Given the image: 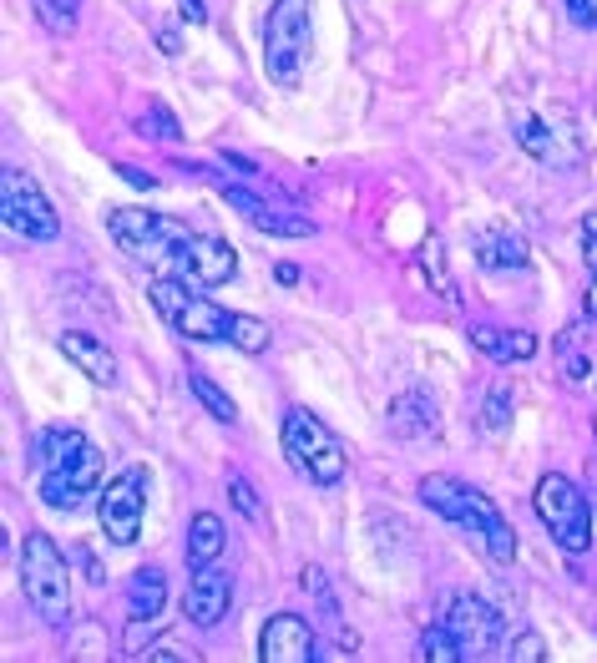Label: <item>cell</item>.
Segmentation results:
<instances>
[{"mask_svg": "<svg viewBox=\"0 0 597 663\" xmlns=\"http://www.w3.org/2000/svg\"><path fill=\"white\" fill-rule=\"evenodd\" d=\"M587 370H593V365H587L583 350H562V375H567V380H587Z\"/></svg>", "mask_w": 597, "mask_h": 663, "instance_id": "37", "label": "cell"}, {"mask_svg": "<svg viewBox=\"0 0 597 663\" xmlns=\"http://www.w3.org/2000/svg\"><path fill=\"white\" fill-rule=\"evenodd\" d=\"M567 11L577 26H597V0H567Z\"/></svg>", "mask_w": 597, "mask_h": 663, "instance_id": "38", "label": "cell"}, {"mask_svg": "<svg viewBox=\"0 0 597 663\" xmlns=\"http://www.w3.org/2000/svg\"><path fill=\"white\" fill-rule=\"evenodd\" d=\"M137 659H142V663H198V653L162 638V643H147V649H137Z\"/></svg>", "mask_w": 597, "mask_h": 663, "instance_id": "33", "label": "cell"}, {"mask_svg": "<svg viewBox=\"0 0 597 663\" xmlns=\"http://www.w3.org/2000/svg\"><path fill=\"white\" fill-rule=\"evenodd\" d=\"M187 385H193V396H198V405L213 415V421H223V425H233V421H239V405H233V400H228L223 390H218V385H213L203 370H193V375H187Z\"/></svg>", "mask_w": 597, "mask_h": 663, "instance_id": "27", "label": "cell"}, {"mask_svg": "<svg viewBox=\"0 0 597 663\" xmlns=\"http://www.w3.org/2000/svg\"><path fill=\"white\" fill-rule=\"evenodd\" d=\"M137 127H142L147 137H158V142H177V137H183V127H177V117H173V112H168V106H158V102L147 106V117L137 122Z\"/></svg>", "mask_w": 597, "mask_h": 663, "instance_id": "31", "label": "cell"}, {"mask_svg": "<svg viewBox=\"0 0 597 663\" xmlns=\"http://www.w3.org/2000/svg\"><path fill=\"white\" fill-rule=\"evenodd\" d=\"M223 547H228V531H223V522H218V512H198V517L187 522V562H193V568L218 562Z\"/></svg>", "mask_w": 597, "mask_h": 663, "instance_id": "23", "label": "cell"}, {"mask_svg": "<svg viewBox=\"0 0 597 663\" xmlns=\"http://www.w3.org/2000/svg\"><path fill=\"white\" fill-rule=\"evenodd\" d=\"M314 46V26H309V0H274V11L264 21V67L274 87H299L305 81V61Z\"/></svg>", "mask_w": 597, "mask_h": 663, "instance_id": "2", "label": "cell"}, {"mask_svg": "<svg viewBox=\"0 0 597 663\" xmlns=\"http://www.w3.org/2000/svg\"><path fill=\"white\" fill-rule=\"evenodd\" d=\"M421 268H425V284H430V294H436L440 305H461V289H456V279L446 274V243L430 233V239L421 243Z\"/></svg>", "mask_w": 597, "mask_h": 663, "instance_id": "25", "label": "cell"}, {"mask_svg": "<svg viewBox=\"0 0 597 663\" xmlns=\"http://www.w3.org/2000/svg\"><path fill=\"white\" fill-rule=\"evenodd\" d=\"M531 502H537V517H542V527L552 531V542L562 547V552H587V542H593V512H587V496L577 487H572V477H562V471H547L542 481H537V491H531Z\"/></svg>", "mask_w": 597, "mask_h": 663, "instance_id": "5", "label": "cell"}, {"mask_svg": "<svg viewBox=\"0 0 597 663\" xmlns=\"http://www.w3.org/2000/svg\"><path fill=\"white\" fill-rule=\"evenodd\" d=\"M421 653L430 663H451V659H461V649H456V638H451V628L440 624V628H430V633L421 638Z\"/></svg>", "mask_w": 597, "mask_h": 663, "instance_id": "32", "label": "cell"}, {"mask_svg": "<svg viewBox=\"0 0 597 663\" xmlns=\"http://www.w3.org/2000/svg\"><path fill=\"white\" fill-rule=\"evenodd\" d=\"M106 233L117 243L127 259L147 268H162V274H177L183 264V224L168 218V213H152V208H112L106 213Z\"/></svg>", "mask_w": 597, "mask_h": 663, "instance_id": "1", "label": "cell"}, {"mask_svg": "<svg viewBox=\"0 0 597 663\" xmlns=\"http://www.w3.org/2000/svg\"><path fill=\"white\" fill-rule=\"evenodd\" d=\"M390 431L400 441H436L440 436V415H436V400L425 390H400L390 400Z\"/></svg>", "mask_w": 597, "mask_h": 663, "instance_id": "15", "label": "cell"}, {"mask_svg": "<svg viewBox=\"0 0 597 663\" xmlns=\"http://www.w3.org/2000/svg\"><path fill=\"white\" fill-rule=\"evenodd\" d=\"M583 305H587V315L597 319V274H593V284H587V299H583Z\"/></svg>", "mask_w": 597, "mask_h": 663, "instance_id": "43", "label": "cell"}, {"mask_svg": "<svg viewBox=\"0 0 597 663\" xmlns=\"http://www.w3.org/2000/svg\"><path fill=\"white\" fill-rule=\"evenodd\" d=\"M162 608H168V572L162 568L133 572V583H127V618L133 624H152Z\"/></svg>", "mask_w": 597, "mask_h": 663, "instance_id": "20", "label": "cell"}, {"mask_svg": "<svg viewBox=\"0 0 597 663\" xmlns=\"http://www.w3.org/2000/svg\"><path fill=\"white\" fill-rule=\"evenodd\" d=\"M461 531H471V537L486 547V558L502 562V568L517 558V531H512V522H506L502 512H496L492 496H486V491H477V487H471V512H466Z\"/></svg>", "mask_w": 597, "mask_h": 663, "instance_id": "12", "label": "cell"}, {"mask_svg": "<svg viewBox=\"0 0 597 663\" xmlns=\"http://www.w3.org/2000/svg\"><path fill=\"white\" fill-rule=\"evenodd\" d=\"M228 496H233V506H239L249 522H264V502H259V491H253L243 477H228Z\"/></svg>", "mask_w": 597, "mask_h": 663, "instance_id": "34", "label": "cell"}, {"mask_svg": "<svg viewBox=\"0 0 597 663\" xmlns=\"http://www.w3.org/2000/svg\"><path fill=\"white\" fill-rule=\"evenodd\" d=\"M117 178H127L133 187H152V178H147L142 168H127V162H117Z\"/></svg>", "mask_w": 597, "mask_h": 663, "instance_id": "41", "label": "cell"}, {"mask_svg": "<svg viewBox=\"0 0 597 663\" xmlns=\"http://www.w3.org/2000/svg\"><path fill=\"white\" fill-rule=\"evenodd\" d=\"M177 334H187V340H203V345H213V340H228V324H233V315L228 309H218L213 299H187V309L173 319Z\"/></svg>", "mask_w": 597, "mask_h": 663, "instance_id": "21", "label": "cell"}, {"mask_svg": "<svg viewBox=\"0 0 597 663\" xmlns=\"http://www.w3.org/2000/svg\"><path fill=\"white\" fill-rule=\"evenodd\" d=\"M421 502L436 512V517H446L451 527H461L466 512H471V487L466 481H451V477H425L421 481Z\"/></svg>", "mask_w": 597, "mask_h": 663, "instance_id": "22", "label": "cell"}, {"mask_svg": "<svg viewBox=\"0 0 597 663\" xmlns=\"http://www.w3.org/2000/svg\"><path fill=\"white\" fill-rule=\"evenodd\" d=\"M233 608V578L223 568H193V583L183 593V613L193 628H218Z\"/></svg>", "mask_w": 597, "mask_h": 663, "instance_id": "11", "label": "cell"}, {"mask_svg": "<svg viewBox=\"0 0 597 663\" xmlns=\"http://www.w3.org/2000/svg\"><path fill=\"white\" fill-rule=\"evenodd\" d=\"M142 512H147V477L142 471H127V477L106 481L102 487V531L106 542L117 547H133L142 537Z\"/></svg>", "mask_w": 597, "mask_h": 663, "instance_id": "9", "label": "cell"}, {"mask_svg": "<svg viewBox=\"0 0 597 663\" xmlns=\"http://www.w3.org/2000/svg\"><path fill=\"white\" fill-rule=\"evenodd\" d=\"M446 628H451L461 659H492V653H502V628L506 624H502V608H496L492 597H477V593L451 597Z\"/></svg>", "mask_w": 597, "mask_h": 663, "instance_id": "8", "label": "cell"}, {"mask_svg": "<svg viewBox=\"0 0 597 663\" xmlns=\"http://www.w3.org/2000/svg\"><path fill=\"white\" fill-rule=\"evenodd\" d=\"M147 294H152V309H158L162 319H177L187 309V299H193V294L183 289V279H177V274H158Z\"/></svg>", "mask_w": 597, "mask_h": 663, "instance_id": "28", "label": "cell"}, {"mask_svg": "<svg viewBox=\"0 0 597 663\" xmlns=\"http://www.w3.org/2000/svg\"><path fill=\"white\" fill-rule=\"evenodd\" d=\"M0 218H5L11 233H21V239H31V243H51L56 233H61V218H56L51 198H46L21 168H5V173H0Z\"/></svg>", "mask_w": 597, "mask_h": 663, "instance_id": "6", "label": "cell"}, {"mask_svg": "<svg viewBox=\"0 0 597 663\" xmlns=\"http://www.w3.org/2000/svg\"><path fill=\"white\" fill-rule=\"evenodd\" d=\"M31 5H36L41 26L56 31V36H71L81 21V0H31Z\"/></svg>", "mask_w": 597, "mask_h": 663, "instance_id": "29", "label": "cell"}, {"mask_svg": "<svg viewBox=\"0 0 597 663\" xmlns=\"http://www.w3.org/2000/svg\"><path fill=\"white\" fill-rule=\"evenodd\" d=\"M223 198L233 203V208L249 218L259 233H268V239H314L319 228L309 224L305 213H289V208H274L268 198H259V193H249L243 183H223Z\"/></svg>", "mask_w": 597, "mask_h": 663, "instance_id": "10", "label": "cell"}, {"mask_svg": "<svg viewBox=\"0 0 597 663\" xmlns=\"http://www.w3.org/2000/svg\"><path fill=\"white\" fill-rule=\"evenodd\" d=\"M305 593L330 608V578H324V568H305Z\"/></svg>", "mask_w": 597, "mask_h": 663, "instance_id": "36", "label": "cell"}, {"mask_svg": "<svg viewBox=\"0 0 597 663\" xmlns=\"http://www.w3.org/2000/svg\"><path fill=\"white\" fill-rule=\"evenodd\" d=\"M471 249H477V264L486 274H521L527 268V243L517 233H506V228H481Z\"/></svg>", "mask_w": 597, "mask_h": 663, "instance_id": "17", "label": "cell"}, {"mask_svg": "<svg viewBox=\"0 0 597 663\" xmlns=\"http://www.w3.org/2000/svg\"><path fill=\"white\" fill-rule=\"evenodd\" d=\"M177 11H183L187 21H198V26H203V21H208V0H177Z\"/></svg>", "mask_w": 597, "mask_h": 663, "instance_id": "40", "label": "cell"}, {"mask_svg": "<svg viewBox=\"0 0 597 663\" xmlns=\"http://www.w3.org/2000/svg\"><path fill=\"white\" fill-rule=\"evenodd\" d=\"M259 653H264V663H309L314 659V633L299 613H274L259 633Z\"/></svg>", "mask_w": 597, "mask_h": 663, "instance_id": "13", "label": "cell"}, {"mask_svg": "<svg viewBox=\"0 0 597 663\" xmlns=\"http://www.w3.org/2000/svg\"><path fill=\"white\" fill-rule=\"evenodd\" d=\"M284 456H289L299 471H305L314 487H340L349 471L345 446L330 436V425L319 421L305 405H289L284 411Z\"/></svg>", "mask_w": 597, "mask_h": 663, "instance_id": "4", "label": "cell"}, {"mask_svg": "<svg viewBox=\"0 0 597 663\" xmlns=\"http://www.w3.org/2000/svg\"><path fill=\"white\" fill-rule=\"evenodd\" d=\"M21 587H26V603L46 624H67L71 618V572L61 547L46 531H31L26 547H21Z\"/></svg>", "mask_w": 597, "mask_h": 663, "instance_id": "3", "label": "cell"}, {"mask_svg": "<svg viewBox=\"0 0 597 663\" xmlns=\"http://www.w3.org/2000/svg\"><path fill=\"white\" fill-rule=\"evenodd\" d=\"M61 355H67L92 385H102V390H112V385H117V375H122L117 370V355H112L102 340H92L87 330H67V334H61Z\"/></svg>", "mask_w": 597, "mask_h": 663, "instance_id": "16", "label": "cell"}, {"mask_svg": "<svg viewBox=\"0 0 597 663\" xmlns=\"http://www.w3.org/2000/svg\"><path fill=\"white\" fill-rule=\"evenodd\" d=\"M274 279H279L284 289H289V284H299V264H289V259H284V264H274Z\"/></svg>", "mask_w": 597, "mask_h": 663, "instance_id": "42", "label": "cell"}, {"mask_svg": "<svg viewBox=\"0 0 597 663\" xmlns=\"http://www.w3.org/2000/svg\"><path fill=\"white\" fill-rule=\"evenodd\" d=\"M512 659H521V663H537V659H547L542 638H537V633H531V628H527V633H521L517 643H512Z\"/></svg>", "mask_w": 597, "mask_h": 663, "instance_id": "35", "label": "cell"}, {"mask_svg": "<svg viewBox=\"0 0 597 663\" xmlns=\"http://www.w3.org/2000/svg\"><path fill=\"white\" fill-rule=\"evenodd\" d=\"M471 345L492 365H521L537 355V334L531 330H492V324H471Z\"/></svg>", "mask_w": 597, "mask_h": 663, "instance_id": "18", "label": "cell"}, {"mask_svg": "<svg viewBox=\"0 0 597 663\" xmlns=\"http://www.w3.org/2000/svg\"><path fill=\"white\" fill-rule=\"evenodd\" d=\"M177 274H187V279L208 284V289H218V284H228L233 274H239V253L228 249L223 239H187L183 243V264H177Z\"/></svg>", "mask_w": 597, "mask_h": 663, "instance_id": "14", "label": "cell"}, {"mask_svg": "<svg viewBox=\"0 0 597 663\" xmlns=\"http://www.w3.org/2000/svg\"><path fill=\"white\" fill-rule=\"evenodd\" d=\"M481 436H506L512 431V385H492L481 396V411H477Z\"/></svg>", "mask_w": 597, "mask_h": 663, "instance_id": "26", "label": "cell"}, {"mask_svg": "<svg viewBox=\"0 0 597 663\" xmlns=\"http://www.w3.org/2000/svg\"><path fill=\"white\" fill-rule=\"evenodd\" d=\"M593 431H597V415H593Z\"/></svg>", "mask_w": 597, "mask_h": 663, "instance_id": "44", "label": "cell"}, {"mask_svg": "<svg viewBox=\"0 0 597 663\" xmlns=\"http://www.w3.org/2000/svg\"><path fill=\"white\" fill-rule=\"evenodd\" d=\"M158 52L183 56V31H177V26H158Z\"/></svg>", "mask_w": 597, "mask_h": 663, "instance_id": "39", "label": "cell"}, {"mask_svg": "<svg viewBox=\"0 0 597 663\" xmlns=\"http://www.w3.org/2000/svg\"><path fill=\"white\" fill-rule=\"evenodd\" d=\"M81 446H87L81 431H71V425H46L36 436V446H31V451H36V471H56V466L71 461Z\"/></svg>", "mask_w": 597, "mask_h": 663, "instance_id": "24", "label": "cell"}, {"mask_svg": "<svg viewBox=\"0 0 597 663\" xmlns=\"http://www.w3.org/2000/svg\"><path fill=\"white\" fill-rule=\"evenodd\" d=\"M517 142H521V152H527V158L547 162V168H572V162H577L567 152V142H562V137L552 133L542 117H527V112L517 117Z\"/></svg>", "mask_w": 597, "mask_h": 663, "instance_id": "19", "label": "cell"}, {"mask_svg": "<svg viewBox=\"0 0 597 663\" xmlns=\"http://www.w3.org/2000/svg\"><path fill=\"white\" fill-rule=\"evenodd\" d=\"M106 487V466H102V451L92 441L81 446L71 461H61L56 471H41V502L56 506V512H77Z\"/></svg>", "mask_w": 597, "mask_h": 663, "instance_id": "7", "label": "cell"}, {"mask_svg": "<svg viewBox=\"0 0 597 663\" xmlns=\"http://www.w3.org/2000/svg\"><path fill=\"white\" fill-rule=\"evenodd\" d=\"M228 340H233L239 350H249V355H259V350H268L274 330H268L259 315H233V324H228Z\"/></svg>", "mask_w": 597, "mask_h": 663, "instance_id": "30", "label": "cell"}]
</instances>
